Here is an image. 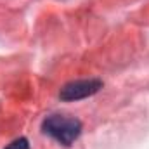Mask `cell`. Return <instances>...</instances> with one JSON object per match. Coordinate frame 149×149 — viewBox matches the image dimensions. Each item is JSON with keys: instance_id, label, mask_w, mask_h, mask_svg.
<instances>
[{"instance_id": "cell-1", "label": "cell", "mask_w": 149, "mask_h": 149, "mask_svg": "<svg viewBox=\"0 0 149 149\" xmlns=\"http://www.w3.org/2000/svg\"><path fill=\"white\" fill-rule=\"evenodd\" d=\"M42 128L47 135L63 146H71L81 134V123L66 114H50L43 120Z\"/></svg>"}, {"instance_id": "cell-2", "label": "cell", "mask_w": 149, "mask_h": 149, "mask_svg": "<svg viewBox=\"0 0 149 149\" xmlns=\"http://www.w3.org/2000/svg\"><path fill=\"white\" fill-rule=\"evenodd\" d=\"M101 87H102V81L95 80V78H90V80H74V81L66 83L61 88L59 97L63 101H80V99H85V97H90V95L97 94Z\"/></svg>"}, {"instance_id": "cell-3", "label": "cell", "mask_w": 149, "mask_h": 149, "mask_svg": "<svg viewBox=\"0 0 149 149\" xmlns=\"http://www.w3.org/2000/svg\"><path fill=\"white\" fill-rule=\"evenodd\" d=\"M5 149H30V144H28V141L26 139H16V141H12L9 146Z\"/></svg>"}]
</instances>
